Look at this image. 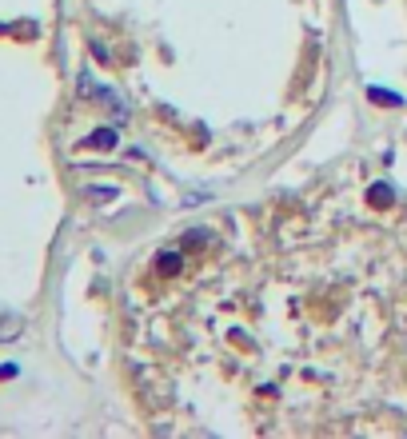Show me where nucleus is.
Here are the masks:
<instances>
[{"label": "nucleus", "instance_id": "nucleus-1", "mask_svg": "<svg viewBox=\"0 0 407 439\" xmlns=\"http://www.w3.org/2000/svg\"><path fill=\"white\" fill-rule=\"evenodd\" d=\"M367 204H375V208H391V204H395V192H391L388 180H379V184L367 188Z\"/></svg>", "mask_w": 407, "mask_h": 439}, {"label": "nucleus", "instance_id": "nucleus-5", "mask_svg": "<svg viewBox=\"0 0 407 439\" xmlns=\"http://www.w3.org/2000/svg\"><path fill=\"white\" fill-rule=\"evenodd\" d=\"M156 268H160L164 276H176V272H180V256H176V252H168V256H160Z\"/></svg>", "mask_w": 407, "mask_h": 439}, {"label": "nucleus", "instance_id": "nucleus-6", "mask_svg": "<svg viewBox=\"0 0 407 439\" xmlns=\"http://www.w3.org/2000/svg\"><path fill=\"white\" fill-rule=\"evenodd\" d=\"M12 375H17V363H4L0 368V379H12Z\"/></svg>", "mask_w": 407, "mask_h": 439}, {"label": "nucleus", "instance_id": "nucleus-2", "mask_svg": "<svg viewBox=\"0 0 407 439\" xmlns=\"http://www.w3.org/2000/svg\"><path fill=\"white\" fill-rule=\"evenodd\" d=\"M24 332V320L20 316H0V340H12Z\"/></svg>", "mask_w": 407, "mask_h": 439}, {"label": "nucleus", "instance_id": "nucleus-4", "mask_svg": "<svg viewBox=\"0 0 407 439\" xmlns=\"http://www.w3.org/2000/svg\"><path fill=\"white\" fill-rule=\"evenodd\" d=\"M367 96H372L375 104H388V108H399V104H404V96H395V92H383V88H367Z\"/></svg>", "mask_w": 407, "mask_h": 439}, {"label": "nucleus", "instance_id": "nucleus-3", "mask_svg": "<svg viewBox=\"0 0 407 439\" xmlns=\"http://www.w3.org/2000/svg\"><path fill=\"white\" fill-rule=\"evenodd\" d=\"M88 144L92 148H116V132L112 128H96L92 136H88Z\"/></svg>", "mask_w": 407, "mask_h": 439}]
</instances>
